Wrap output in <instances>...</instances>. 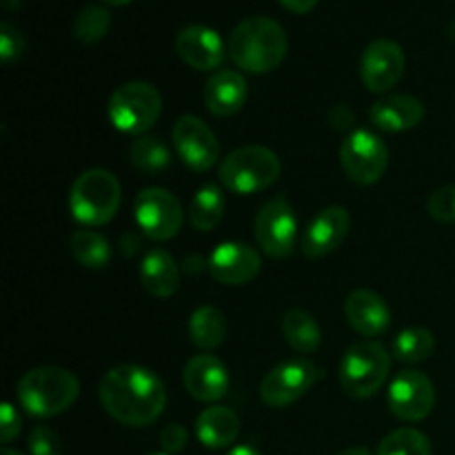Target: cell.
<instances>
[{
	"instance_id": "cell-2",
	"label": "cell",
	"mask_w": 455,
	"mask_h": 455,
	"mask_svg": "<svg viewBox=\"0 0 455 455\" xmlns=\"http://www.w3.org/2000/svg\"><path fill=\"white\" fill-rule=\"evenodd\" d=\"M229 58L249 74H269L278 69L289 52V38L278 20L251 16L240 20L229 36Z\"/></svg>"
},
{
	"instance_id": "cell-33",
	"label": "cell",
	"mask_w": 455,
	"mask_h": 455,
	"mask_svg": "<svg viewBox=\"0 0 455 455\" xmlns=\"http://www.w3.org/2000/svg\"><path fill=\"white\" fill-rule=\"evenodd\" d=\"M25 53V36L12 22H0V58L4 65H13Z\"/></svg>"
},
{
	"instance_id": "cell-29",
	"label": "cell",
	"mask_w": 455,
	"mask_h": 455,
	"mask_svg": "<svg viewBox=\"0 0 455 455\" xmlns=\"http://www.w3.org/2000/svg\"><path fill=\"white\" fill-rule=\"evenodd\" d=\"M129 158L138 172L160 173L172 164V154L160 138L138 136L129 147Z\"/></svg>"
},
{
	"instance_id": "cell-14",
	"label": "cell",
	"mask_w": 455,
	"mask_h": 455,
	"mask_svg": "<svg viewBox=\"0 0 455 455\" xmlns=\"http://www.w3.org/2000/svg\"><path fill=\"white\" fill-rule=\"evenodd\" d=\"M407 56L395 40L378 38L360 56V78L371 93H387L403 80Z\"/></svg>"
},
{
	"instance_id": "cell-30",
	"label": "cell",
	"mask_w": 455,
	"mask_h": 455,
	"mask_svg": "<svg viewBox=\"0 0 455 455\" xmlns=\"http://www.w3.org/2000/svg\"><path fill=\"white\" fill-rule=\"evenodd\" d=\"M376 455H431V443L422 431L403 427L382 438Z\"/></svg>"
},
{
	"instance_id": "cell-12",
	"label": "cell",
	"mask_w": 455,
	"mask_h": 455,
	"mask_svg": "<svg viewBox=\"0 0 455 455\" xmlns=\"http://www.w3.org/2000/svg\"><path fill=\"white\" fill-rule=\"evenodd\" d=\"M172 140L178 151V158L191 172H209L218 163V158H220V142H218L216 133L198 116H180L173 123Z\"/></svg>"
},
{
	"instance_id": "cell-19",
	"label": "cell",
	"mask_w": 455,
	"mask_h": 455,
	"mask_svg": "<svg viewBox=\"0 0 455 455\" xmlns=\"http://www.w3.org/2000/svg\"><path fill=\"white\" fill-rule=\"evenodd\" d=\"M345 315L351 329L367 340H373V338L389 331L391 318H394L385 298L371 289L351 291L345 300Z\"/></svg>"
},
{
	"instance_id": "cell-23",
	"label": "cell",
	"mask_w": 455,
	"mask_h": 455,
	"mask_svg": "<svg viewBox=\"0 0 455 455\" xmlns=\"http://www.w3.org/2000/svg\"><path fill=\"white\" fill-rule=\"evenodd\" d=\"M140 283L154 298H172L180 289V269L173 256L164 249H151L140 265Z\"/></svg>"
},
{
	"instance_id": "cell-27",
	"label": "cell",
	"mask_w": 455,
	"mask_h": 455,
	"mask_svg": "<svg viewBox=\"0 0 455 455\" xmlns=\"http://www.w3.org/2000/svg\"><path fill=\"white\" fill-rule=\"evenodd\" d=\"M71 256L84 269H105L111 260V244L100 231L78 229L69 240Z\"/></svg>"
},
{
	"instance_id": "cell-39",
	"label": "cell",
	"mask_w": 455,
	"mask_h": 455,
	"mask_svg": "<svg viewBox=\"0 0 455 455\" xmlns=\"http://www.w3.org/2000/svg\"><path fill=\"white\" fill-rule=\"evenodd\" d=\"M227 455H262V453L258 451L256 447H251V444H238V447L231 449Z\"/></svg>"
},
{
	"instance_id": "cell-3",
	"label": "cell",
	"mask_w": 455,
	"mask_h": 455,
	"mask_svg": "<svg viewBox=\"0 0 455 455\" xmlns=\"http://www.w3.org/2000/svg\"><path fill=\"white\" fill-rule=\"evenodd\" d=\"M80 382L62 367H36L16 387L18 404L34 418H56L74 407Z\"/></svg>"
},
{
	"instance_id": "cell-21",
	"label": "cell",
	"mask_w": 455,
	"mask_h": 455,
	"mask_svg": "<svg viewBox=\"0 0 455 455\" xmlns=\"http://www.w3.org/2000/svg\"><path fill=\"white\" fill-rule=\"evenodd\" d=\"M247 80L240 71L234 69L213 71V76L204 84V105L218 118H229L238 114L247 102Z\"/></svg>"
},
{
	"instance_id": "cell-35",
	"label": "cell",
	"mask_w": 455,
	"mask_h": 455,
	"mask_svg": "<svg viewBox=\"0 0 455 455\" xmlns=\"http://www.w3.org/2000/svg\"><path fill=\"white\" fill-rule=\"evenodd\" d=\"M187 443H189V434H187L185 427L178 425V422H172V425H167L160 431V449H163V453H182L187 449Z\"/></svg>"
},
{
	"instance_id": "cell-18",
	"label": "cell",
	"mask_w": 455,
	"mask_h": 455,
	"mask_svg": "<svg viewBox=\"0 0 455 455\" xmlns=\"http://www.w3.org/2000/svg\"><path fill=\"white\" fill-rule=\"evenodd\" d=\"M182 382L191 398L200 403H218L229 394L231 378L220 358L212 354H198L185 364Z\"/></svg>"
},
{
	"instance_id": "cell-34",
	"label": "cell",
	"mask_w": 455,
	"mask_h": 455,
	"mask_svg": "<svg viewBox=\"0 0 455 455\" xmlns=\"http://www.w3.org/2000/svg\"><path fill=\"white\" fill-rule=\"evenodd\" d=\"M29 455H62L60 435L47 425H38L29 434Z\"/></svg>"
},
{
	"instance_id": "cell-15",
	"label": "cell",
	"mask_w": 455,
	"mask_h": 455,
	"mask_svg": "<svg viewBox=\"0 0 455 455\" xmlns=\"http://www.w3.org/2000/svg\"><path fill=\"white\" fill-rule=\"evenodd\" d=\"M176 53L185 65L196 71L220 69L229 49L220 34L207 25H187L176 36Z\"/></svg>"
},
{
	"instance_id": "cell-1",
	"label": "cell",
	"mask_w": 455,
	"mask_h": 455,
	"mask_svg": "<svg viewBox=\"0 0 455 455\" xmlns=\"http://www.w3.org/2000/svg\"><path fill=\"white\" fill-rule=\"evenodd\" d=\"M100 404L124 427H149L163 416L167 404L164 382L140 364H118L100 380Z\"/></svg>"
},
{
	"instance_id": "cell-41",
	"label": "cell",
	"mask_w": 455,
	"mask_h": 455,
	"mask_svg": "<svg viewBox=\"0 0 455 455\" xmlns=\"http://www.w3.org/2000/svg\"><path fill=\"white\" fill-rule=\"evenodd\" d=\"M3 3V7L7 9V12H16V9H20V0H0Z\"/></svg>"
},
{
	"instance_id": "cell-17",
	"label": "cell",
	"mask_w": 455,
	"mask_h": 455,
	"mask_svg": "<svg viewBox=\"0 0 455 455\" xmlns=\"http://www.w3.org/2000/svg\"><path fill=\"white\" fill-rule=\"evenodd\" d=\"M209 274L213 280L220 284H229V287H240L247 284L260 274L262 258L253 247L244 243H220L212 251L207 260Z\"/></svg>"
},
{
	"instance_id": "cell-10",
	"label": "cell",
	"mask_w": 455,
	"mask_h": 455,
	"mask_svg": "<svg viewBox=\"0 0 455 455\" xmlns=\"http://www.w3.org/2000/svg\"><path fill=\"white\" fill-rule=\"evenodd\" d=\"M133 216L142 234L156 243L176 238L185 222V212L176 196L163 187H149L136 196Z\"/></svg>"
},
{
	"instance_id": "cell-43",
	"label": "cell",
	"mask_w": 455,
	"mask_h": 455,
	"mask_svg": "<svg viewBox=\"0 0 455 455\" xmlns=\"http://www.w3.org/2000/svg\"><path fill=\"white\" fill-rule=\"evenodd\" d=\"M449 38H451L455 43V18L451 20V25H449Z\"/></svg>"
},
{
	"instance_id": "cell-31",
	"label": "cell",
	"mask_w": 455,
	"mask_h": 455,
	"mask_svg": "<svg viewBox=\"0 0 455 455\" xmlns=\"http://www.w3.org/2000/svg\"><path fill=\"white\" fill-rule=\"evenodd\" d=\"M111 13L102 4H87L83 12L76 16L74 36L83 44H96L109 34Z\"/></svg>"
},
{
	"instance_id": "cell-7",
	"label": "cell",
	"mask_w": 455,
	"mask_h": 455,
	"mask_svg": "<svg viewBox=\"0 0 455 455\" xmlns=\"http://www.w3.org/2000/svg\"><path fill=\"white\" fill-rule=\"evenodd\" d=\"M163 114V93L145 80L124 83L111 93L107 118L118 132L129 136H145Z\"/></svg>"
},
{
	"instance_id": "cell-5",
	"label": "cell",
	"mask_w": 455,
	"mask_h": 455,
	"mask_svg": "<svg viewBox=\"0 0 455 455\" xmlns=\"http://www.w3.org/2000/svg\"><path fill=\"white\" fill-rule=\"evenodd\" d=\"M283 173V163L275 151L262 145H247L234 149L218 167L222 187L231 194L251 196L269 189Z\"/></svg>"
},
{
	"instance_id": "cell-13",
	"label": "cell",
	"mask_w": 455,
	"mask_h": 455,
	"mask_svg": "<svg viewBox=\"0 0 455 455\" xmlns=\"http://www.w3.org/2000/svg\"><path fill=\"white\" fill-rule=\"evenodd\" d=\"M387 404L398 420H425L435 407L434 382L427 373L418 371V369H404L391 380L389 391H387Z\"/></svg>"
},
{
	"instance_id": "cell-38",
	"label": "cell",
	"mask_w": 455,
	"mask_h": 455,
	"mask_svg": "<svg viewBox=\"0 0 455 455\" xmlns=\"http://www.w3.org/2000/svg\"><path fill=\"white\" fill-rule=\"evenodd\" d=\"M278 3L291 13H309L314 12L320 0H278Z\"/></svg>"
},
{
	"instance_id": "cell-11",
	"label": "cell",
	"mask_w": 455,
	"mask_h": 455,
	"mask_svg": "<svg viewBox=\"0 0 455 455\" xmlns=\"http://www.w3.org/2000/svg\"><path fill=\"white\" fill-rule=\"evenodd\" d=\"M320 378V369L307 358H293L271 369L260 382V400L271 409L291 407L309 394Z\"/></svg>"
},
{
	"instance_id": "cell-44",
	"label": "cell",
	"mask_w": 455,
	"mask_h": 455,
	"mask_svg": "<svg viewBox=\"0 0 455 455\" xmlns=\"http://www.w3.org/2000/svg\"><path fill=\"white\" fill-rule=\"evenodd\" d=\"M0 455H25V453H20V451H13V449H3V453Z\"/></svg>"
},
{
	"instance_id": "cell-40",
	"label": "cell",
	"mask_w": 455,
	"mask_h": 455,
	"mask_svg": "<svg viewBox=\"0 0 455 455\" xmlns=\"http://www.w3.org/2000/svg\"><path fill=\"white\" fill-rule=\"evenodd\" d=\"M336 455H371V451H369L367 447H349V449H345V451H340Z\"/></svg>"
},
{
	"instance_id": "cell-36",
	"label": "cell",
	"mask_w": 455,
	"mask_h": 455,
	"mask_svg": "<svg viewBox=\"0 0 455 455\" xmlns=\"http://www.w3.org/2000/svg\"><path fill=\"white\" fill-rule=\"evenodd\" d=\"M20 416H18L16 407H13L12 403H3V407H0V440H3L4 444L12 443L13 438H18V434H20Z\"/></svg>"
},
{
	"instance_id": "cell-32",
	"label": "cell",
	"mask_w": 455,
	"mask_h": 455,
	"mask_svg": "<svg viewBox=\"0 0 455 455\" xmlns=\"http://www.w3.org/2000/svg\"><path fill=\"white\" fill-rule=\"evenodd\" d=\"M427 212L434 220L453 225L455 222V185L438 187L427 200Z\"/></svg>"
},
{
	"instance_id": "cell-28",
	"label": "cell",
	"mask_w": 455,
	"mask_h": 455,
	"mask_svg": "<svg viewBox=\"0 0 455 455\" xmlns=\"http://www.w3.org/2000/svg\"><path fill=\"white\" fill-rule=\"evenodd\" d=\"M435 351V338L429 329L409 327L403 329L391 342V354L404 364H420L429 360Z\"/></svg>"
},
{
	"instance_id": "cell-25",
	"label": "cell",
	"mask_w": 455,
	"mask_h": 455,
	"mask_svg": "<svg viewBox=\"0 0 455 455\" xmlns=\"http://www.w3.org/2000/svg\"><path fill=\"white\" fill-rule=\"evenodd\" d=\"M227 198L218 185H203L189 203V220L194 229L213 231L225 218Z\"/></svg>"
},
{
	"instance_id": "cell-37",
	"label": "cell",
	"mask_w": 455,
	"mask_h": 455,
	"mask_svg": "<svg viewBox=\"0 0 455 455\" xmlns=\"http://www.w3.org/2000/svg\"><path fill=\"white\" fill-rule=\"evenodd\" d=\"M329 123H331L333 129L351 127V123H354V111L347 105H336L329 111Z\"/></svg>"
},
{
	"instance_id": "cell-8",
	"label": "cell",
	"mask_w": 455,
	"mask_h": 455,
	"mask_svg": "<svg viewBox=\"0 0 455 455\" xmlns=\"http://www.w3.org/2000/svg\"><path fill=\"white\" fill-rule=\"evenodd\" d=\"M253 234H256L258 244L269 258L283 260L289 258L296 247L300 244V225L293 212L291 203L284 196L267 200L258 212L256 222H253Z\"/></svg>"
},
{
	"instance_id": "cell-45",
	"label": "cell",
	"mask_w": 455,
	"mask_h": 455,
	"mask_svg": "<svg viewBox=\"0 0 455 455\" xmlns=\"http://www.w3.org/2000/svg\"><path fill=\"white\" fill-rule=\"evenodd\" d=\"M147 455H167V453H163V451H158V453H147Z\"/></svg>"
},
{
	"instance_id": "cell-42",
	"label": "cell",
	"mask_w": 455,
	"mask_h": 455,
	"mask_svg": "<svg viewBox=\"0 0 455 455\" xmlns=\"http://www.w3.org/2000/svg\"><path fill=\"white\" fill-rule=\"evenodd\" d=\"M102 3H107L109 7H124V4H129L132 0H102Z\"/></svg>"
},
{
	"instance_id": "cell-22",
	"label": "cell",
	"mask_w": 455,
	"mask_h": 455,
	"mask_svg": "<svg viewBox=\"0 0 455 455\" xmlns=\"http://www.w3.org/2000/svg\"><path fill=\"white\" fill-rule=\"evenodd\" d=\"M238 413L229 407H222V404L203 409L198 420H196V435H198L200 444L212 449V451H220V449L231 447L238 440Z\"/></svg>"
},
{
	"instance_id": "cell-6",
	"label": "cell",
	"mask_w": 455,
	"mask_h": 455,
	"mask_svg": "<svg viewBox=\"0 0 455 455\" xmlns=\"http://www.w3.org/2000/svg\"><path fill=\"white\" fill-rule=\"evenodd\" d=\"M391 371V354L378 340H363L345 351L338 367L342 391L354 400H367L382 389Z\"/></svg>"
},
{
	"instance_id": "cell-20",
	"label": "cell",
	"mask_w": 455,
	"mask_h": 455,
	"mask_svg": "<svg viewBox=\"0 0 455 455\" xmlns=\"http://www.w3.org/2000/svg\"><path fill=\"white\" fill-rule=\"evenodd\" d=\"M425 105L409 93H391L373 102L369 120L376 129L387 133H403L416 129L425 120Z\"/></svg>"
},
{
	"instance_id": "cell-26",
	"label": "cell",
	"mask_w": 455,
	"mask_h": 455,
	"mask_svg": "<svg viewBox=\"0 0 455 455\" xmlns=\"http://www.w3.org/2000/svg\"><path fill=\"white\" fill-rule=\"evenodd\" d=\"M227 336V320L218 307L204 305L191 314L189 338L198 349L213 351L222 345Z\"/></svg>"
},
{
	"instance_id": "cell-9",
	"label": "cell",
	"mask_w": 455,
	"mask_h": 455,
	"mask_svg": "<svg viewBox=\"0 0 455 455\" xmlns=\"http://www.w3.org/2000/svg\"><path fill=\"white\" fill-rule=\"evenodd\" d=\"M389 147L371 129H354L340 145V164L347 178L360 187H371L389 167Z\"/></svg>"
},
{
	"instance_id": "cell-16",
	"label": "cell",
	"mask_w": 455,
	"mask_h": 455,
	"mask_svg": "<svg viewBox=\"0 0 455 455\" xmlns=\"http://www.w3.org/2000/svg\"><path fill=\"white\" fill-rule=\"evenodd\" d=\"M349 227L351 216L345 207H340V204L324 207L323 212L307 225L305 234H302V256L309 258V260H318V258L333 253L342 243H345L347 234H349Z\"/></svg>"
},
{
	"instance_id": "cell-4",
	"label": "cell",
	"mask_w": 455,
	"mask_h": 455,
	"mask_svg": "<svg viewBox=\"0 0 455 455\" xmlns=\"http://www.w3.org/2000/svg\"><path fill=\"white\" fill-rule=\"evenodd\" d=\"M123 200L120 180L107 169H87L69 189V212L83 229H98L114 220Z\"/></svg>"
},
{
	"instance_id": "cell-24",
	"label": "cell",
	"mask_w": 455,
	"mask_h": 455,
	"mask_svg": "<svg viewBox=\"0 0 455 455\" xmlns=\"http://www.w3.org/2000/svg\"><path fill=\"white\" fill-rule=\"evenodd\" d=\"M283 336L296 354L311 355L323 345V329L318 320L302 309H291L283 315Z\"/></svg>"
}]
</instances>
